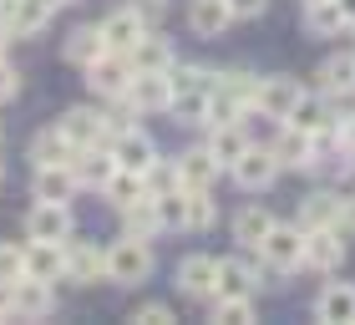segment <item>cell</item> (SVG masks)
I'll return each mask as SVG.
<instances>
[{
  "label": "cell",
  "instance_id": "1",
  "mask_svg": "<svg viewBox=\"0 0 355 325\" xmlns=\"http://www.w3.org/2000/svg\"><path fill=\"white\" fill-rule=\"evenodd\" d=\"M153 274V249H148V239H137V234H127L117 239L107 249V280L112 285H142Z\"/></svg>",
  "mask_w": 355,
  "mask_h": 325
},
{
  "label": "cell",
  "instance_id": "2",
  "mask_svg": "<svg viewBox=\"0 0 355 325\" xmlns=\"http://www.w3.org/2000/svg\"><path fill=\"white\" fill-rule=\"evenodd\" d=\"M254 254H259L269 269H284V274L300 269L304 265V229H300V224H279V219H274V229L259 239Z\"/></svg>",
  "mask_w": 355,
  "mask_h": 325
},
{
  "label": "cell",
  "instance_id": "3",
  "mask_svg": "<svg viewBox=\"0 0 355 325\" xmlns=\"http://www.w3.org/2000/svg\"><path fill=\"white\" fill-rule=\"evenodd\" d=\"M229 173H234V183H239V188L259 193V188H269V183H274V178H279L284 168H279V158H274V148H269V142H249V148H244V158H239Z\"/></svg>",
  "mask_w": 355,
  "mask_h": 325
},
{
  "label": "cell",
  "instance_id": "4",
  "mask_svg": "<svg viewBox=\"0 0 355 325\" xmlns=\"http://www.w3.org/2000/svg\"><path fill=\"white\" fill-rule=\"evenodd\" d=\"M127 81H132V56H122V51H102L96 61H87V87L96 97H117L127 92Z\"/></svg>",
  "mask_w": 355,
  "mask_h": 325
},
{
  "label": "cell",
  "instance_id": "5",
  "mask_svg": "<svg viewBox=\"0 0 355 325\" xmlns=\"http://www.w3.org/2000/svg\"><path fill=\"white\" fill-rule=\"evenodd\" d=\"M117 102H127L132 112H168L173 81H168V72H132V81H127V92Z\"/></svg>",
  "mask_w": 355,
  "mask_h": 325
},
{
  "label": "cell",
  "instance_id": "6",
  "mask_svg": "<svg viewBox=\"0 0 355 325\" xmlns=\"http://www.w3.org/2000/svg\"><path fill=\"white\" fill-rule=\"evenodd\" d=\"M304 265L320 274H335L345 265V229H304Z\"/></svg>",
  "mask_w": 355,
  "mask_h": 325
},
{
  "label": "cell",
  "instance_id": "7",
  "mask_svg": "<svg viewBox=\"0 0 355 325\" xmlns=\"http://www.w3.org/2000/svg\"><path fill=\"white\" fill-rule=\"evenodd\" d=\"M300 81L295 76H259V92H254V107H259V117H269V122H284L289 112H295V102H300Z\"/></svg>",
  "mask_w": 355,
  "mask_h": 325
},
{
  "label": "cell",
  "instance_id": "8",
  "mask_svg": "<svg viewBox=\"0 0 355 325\" xmlns=\"http://www.w3.org/2000/svg\"><path fill=\"white\" fill-rule=\"evenodd\" d=\"M6 305H10V315L15 320H41V315H51L56 310V300H51V285L46 280H15L10 290H6Z\"/></svg>",
  "mask_w": 355,
  "mask_h": 325
},
{
  "label": "cell",
  "instance_id": "9",
  "mask_svg": "<svg viewBox=\"0 0 355 325\" xmlns=\"http://www.w3.org/2000/svg\"><path fill=\"white\" fill-rule=\"evenodd\" d=\"M26 234H31V239H51V244H67V239H71V203L36 199V208L26 214Z\"/></svg>",
  "mask_w": 355,
  "mask_h": 325
},
{
  "label": "cell",
  "instance_id": "10",
  "mask_svg": "<svg viewBox=\"0 0 355 325\" xmlns=\"http://www.w3.org/2000/svg\"><path fill=\"white\" fill-rule=\"evenodd\" d=\"M112 158H117V168H132V173H148L157 162V142L142 133V127H122L117 138H112Z\"/></svg>",
  "mask_w": 355,
  "mask_h": 325
},
{
  "label": "cell",
  "instance_id": "11",
  "mask_svg": "<svg viewBox=\"0 0 355 325\" xmlns=\"http://www.w3.org/2000/svg\"><path fill=\"white\" fill-rule=\"evenodd\" d=\"M274 158H279V168H295V173H315V138L300 133V127L279 122V138L269 142Z\"/></svg>",
  "mask_w": 355,
  "mask_h": 325
},
{
  "label": "cell",
  "instance_id": "12",
  "mask_svg": "<svg viewBox=\"0 0 355 325\" xmlns=\"http://www.w3.org/2000/svg\"><path fill=\"white\" fill-rule=\"evenodd\" d=\"M26 274L31 280H67V244H51V239H31L26 244Z\"/></svg>",
  "mask_w": 355,
  "mask_h": 325
},
{
  "label": "cell",
  "instance_id": "13",
  "mask_svg": "<svg viewBox=\"0 0 355 325\" xmlns=\"http://www.w3.org/2000/svg\"><path fill=\"white\" fill-rule=\"evenodd\" d=\"M214 280H218V259L214 254H188L178 265V290L188 300H214Z\"/></svg>",
  "mask_w": 355,
  "mask_h": 325
},
{
  "label": "cell",
  "instance_id": "14",
  "mask_svg": "<svg viewBox=\"0 0 355 325\" xmlns=\"http://www.w3.org/2000/svg\"><path fill=\"white\" fill-rule=\"evenodd\" d=\"M102 36H107V51H122V56H132V46L148 36V21L132 10V6H122V10H112L107 21H102Z\"/></svg>",
  "mask_w": 355,
  "mask_h": 325
},
{
  "label": "cell",
  "instance_id": "15",
  "mask_svg": "<svg viewBox=\"0 0 355 325\" xmlns=\"http://www.w3.org/2000/svg\"><path fill=\"white\" fill-rule=\"evenodd\" d=\"M249 127H244V117H239V122H218V127H208V142H203V148L208 153H214V162H218V168H234V162L239 158H244V148H249Z\"/></svg>",
  "mask_w": 355,
  "mask_h": 325
},
{
  "label": "cell",
  "instance_id": "16",
  "mask_svg": "<svg viewBox=\"0 0 355 325\" xmlns=\"http://www.w3.org/2000/svg\"><path fill=\"white\" fill-rule=\"evenodd\" d=\"M229 21H234L229 0H188V31H193V36L218 41L223 31H229Z\"/></svg>",
  "mask_w": 355,
  "mask_h": 325
},
{
  "label": "cell",
  "instance_id": "17",
  "mask_svg": "<svg viewBox=\"0 0 355 325\" xmlns=\"http://www.w3.org/2000/svg\"><path fill=\"white\" fill-rule=\"evenodd\" d=\"M315 92H325L330 102H335V97H350V92H355V51H340V56H325V61H320Z\"/></svg>",
  "mask_w": 355,
  "mask_h": 325
},
{
  "label": "cell",
  "instance_id": "18",
  "mask_svg": "<svg viewBox=\"0 0 355 325\" xmlns=\"http://www.w3.org/2000/svg\"><path fill=\"white\" fill-rule=\"evenodd\" d=\"M340 193L335 188H315V193H304L300 199V229H335L340 224Z\"/></svg>",
  "mask_w": 355,
  "mask_h": 325
},
{
  "label": "cell",
  "instance_id": "19",
  "mask_svg": "<svg viewBox=\"0 0 355 325\" xmlns=\"http://www.w3.org/2000/svg\"><path fill=\"white\" fill-rule=\"evenodd\" d=\"M315 320H325V325H355V285L335 280V285L320 290V300H315Z\"/></svg>",
  "mask_w": 355,
  "mask_h": 325
},
{
  "label": "cell",
  "instance_id": "20",
  "mask_svg": "<svg viewBox=\"0 0 355 325\" xmlns=\"http://www.w3.org/2000/svg\"><path fill=\"white\" fill-rule=\"evenodd\" d=\"M82 188V178H76L71 162H46L36 168V199H51V203H71V193Z\"/></svg>",
  "mask_w": 355,
  "mask_h": 325
},
{
  "label": "cell",
  "instance_id": "21",
  "mask_svg": "<svg viewBox=\"0 0 355 325\" xmlns=\"http://www.w3.org/2000/svg\"><path fill=\"white\" fill-rule=\"evenodd\" d=\"M61 133H67L76 148H96V142H107V117L96 107H71L67 117H61Z\"/></svg>",
  "mask_w": 355,
  "mask_h": 325
},
{
  "label": "cell",
  "instance_id": "22",
  "mask_svg": "<svg viewBox=\"0 0 355 325\" xmlns=\"http://www.w3.org/2000/svg\"><path fill=\"white\" fill-rule=\"evenodd\" d=\"M51 15H56V0H15L6 26H10V36H41L51 26Z\"/></svg>",
  "mask_w": 355,
  "mask_h": 325
},
{
  "label": "cell",
  "instance_id": "23",
  "mask_svg": "<svg viewBox=\"0 0 355 325\" xmlns=\"http://www.w3.org/2000/svg\"><path fill=\"white\" fill-rule=\"evenodd\" d=\"M67 274L76 285H96L107 280V249H96V244H67Z\"/></svg>",
  "mask_w": 355,
  "mask_h": 325
},
{
  "label": "cell",
  "instance_id": "24",
  "mask_svg": "<svg viewBox=\"0 0 355 325\" xmlns=\"http://www.w3.org/2000/svg\"><path fill=\"white\" fill-rule=\"evenodd\" d=\"M71 168H76V178H82V188H96V193H102L107 178L117 173V158H112V148L102 153V142H96V148H76Z\"/></svg>",
  "mask_w": 355,
  "mask_h": 325
},
{
  "label": "cell",
  "instance_id": "25",
  "mask_svg": "<svg viewBox=\"0 0 355 325\" xmlns=\"http://www.w3.org/2000/svg\"><path fill=\"white\" fill-rule=\"evenodd\" d=\"M289 127H300V133H320V127H330V122H340V117H335V112H330V97L325 92H300V102H295V112H289V117H284Z\"/></svg>",
  "mask_w": 355,
  "mask_h": 325
},
{
  "label": "cell",
  "instance_id": "26",
  "mask_svg": "<svg viewBox=\"0 0 355 325\" xmlns=\"http://www.w3.org/2000/svg\"><path fill=\"white\" fill-rule=\"evenodd\" d=\"M350 21H345V10L335 6V0H320V6H304V36H315V41H330V36H345Z\"/></svg>",
  "mask_w": 355,
  "mask_h": 325
},
{
  "label": "cell",
  "instance_id": "27",
  "mask_svg": "<svg viewBox=\"0 0 355 325\" xmlns=\"http://www.w3.org/2000/svg\"><path fill=\"white\" fill-rule=\"evenodd\" d=\"M71 158H76V142L61 133V122L31 138V162H36V168H46V162H71Z\"/></svg>",
  "mask_w": 355,
  "mask_h": 325
},
{
  "label": "cell",
  "instance_id": "28",
  "mask_svg": "<svg viewBox=\"0 0 355 325\" xmlns=\"http://www.w3.org/2000/svg\"><path fill=\"white\" fill-rule=\"evenodd\" d=\"M218 173H223V168L214 162V153H208V148H188L183 158H178V183H183V188H208Z\"/></svg>",
  "mask_w": 355,
  "mask_h": 325
},
{
  "label": "cell",
  "instance_id": "29",
  "mask_svg": "<svg viewBox=\"0 0 355 325\" xmlns=\"http://www.w3.org/2000/svg\"><path fill=\"white\" fill-rule=\"evenodd\" d=\"M269 229H274V214H269L264 203H244V208L234 214V239L244 244V249H259V239H264Z\"/></svg>",
  "mask_w": 355,
  "mask_h": 325
},
{
  "label": "cell",
  "instance_id": "30",
  "mask_svg": "<svg viewBox=\"0 0 355 325\" xmlns=\"http://www.w3.org/2000/svg\"><path fill=\"white\" fill-rule=\"evenodd\" d=\"M122 224H127V234H137V239H153V234H163V219H157V199H153V193L132 199V203L122 208Z\"/></svg>",
  "mask_w": 355,
  "mask_h": 325
},
{
  "label": "cell",
  "instance_id": "31",
  "mask_svg": "<svg viewBox=\"0 0 355 325\" xmlns=\"http://www.w3.org/2000/svg\"><path fill=\"white\" fill-rule=\"evenodd\" d=\"M173 61H178V56H173L168 36H153V31H148V36L132 46V72H168Z\"/></svg>",
  "mask_w": 355,
  "mask_h": 325
},
{
  "label": "cell",
  "instance_id": "32",
  "mask_svg": "<svg viewBox=\"0 0 355 325\" xmlns=\"http://www.w3.org/2000/svg\"><path fill=\"white\" fill-rule=\"evenodd\" d=\"M142 193H148V178H142V173H132V168H117V173L107 178L102 199H107L112 208H127L132 199H142Z\"/></svg>",
  "mask_w": 355,
  "mask_h": 325
},
{
  "label": "cell",
  "instance_id": "33",
  "mask_svg": "<svg viewBox=\"0 0 355 325\" xmlns=\"http://www.w3.org/2000/svg\"><path fill=\"white\" fill-rule=\"evenodd\" d=\"M102 51H107V36H102V26H76L71 36H67V61H76V67L96 61Z\"/></svg>",
  "mask_w": 355,
  "mask_h": 325
},
{
  "label": "cell",
  "instance_id": "34",
  "mask_svg": "<svg viewBox=\"0 0 355 325\" xmlns=\"http://www.w3.org/2000/svg\"><path fill=\"white\" fill-rule=\"evenodd\" d=\"M218 203L208 199V188H188V229H214Z\"/></svg>",
  "mask_w": 355,
  "mask_h": 325
},
{
  "label": "cell",
  "instance_id": "35",
  "mask_svg": "<svg viewBox=\"0 0 355 325\" xmlns=\"http://www.w3.org/2000/svg\"><path fill=\"white\" fill-rule=\"evenodd\" d=\"M214 320H229V325H249V320H259V310H254V295L214 300Z\"/></svg>",
  "mask_w": 355,
  "mask_h": 325
},
{
  "label": "cell",
  "instance_id": "36",
  "mask_svg": "<svg viewBox=\"0 0 355 325\" xmlns=\"http://www.w3.org/2000/svg\"><path fill=\"white\" fill-rule=\"evenodd\" d=\"M15 280H26V249L0 244V290H10Z\"/></svg>",
  "mask_w": 355,
  "mask_h": 325
},
{
  "label": "cell",
  "instance_id": "37",
  "mask_svg": "<svg viewBox=\"0 0 355 325\" xmlns=\"http://www.w3.org/2000/svg\"><path fill=\"white\" fill-rule=\"evenodd\" d=\"M142 178H148V193H168V188H183V183H178V162H153V168L142 173Z\"/></svg>",
  "mask_w": 355,
  "mask_h": 325
},
{
  "label": "cell",
  "instance_id": "38",
  "mask_svg": "<svg viewBox=\"0 0 355 325\" xmlns=\"http://www.w3.org/2000/svg\"><path fill=\"white\" fill-rule=\"evenodd\" d=\"M132 320L137 325H168L173 310H168V305H157V300H148V305H137V310H132Z\"/></svg>",
  "mask_w": 355,
  "mask_h": 325
},
{
  "label": "cell",
  "instance_id": "39",
  "mask_svg": "<svg viewBox=\"0 0 355 325\" xmlns=\"http://www.w3.org/2000/svg\"><path fill=\"white\" fill-rule=\"evenodd\" d=\"M15 92H21V72H15V67H10V61H6V56H0V102H10V97H15Z\"/></svg>",
  "mask_w": 355,
  "mask_h": 325
},
{
  "label": "cell",
  "instance_id": "40",
  "mask_svg": "<svg viewBox=\"0 0 355 325\" xmlns=\"http://www.w3.org/2000/svg\"><path fill=\"white\" fill-rule=\"evenodd\" d=\"M229 10H234V21H254V15L269 10V0H229Z\"/></svg>",
  "mask_w": 355,
  "mask_h": 325
},
{
  "label": "cell",
  "instance_id": "41",
  "mask_svg": "<svg viewBox=\"0 0 355 325\" xmlns=\"http://www.w3.org/2000/svg\"><path fill=\"white\" fill-rule=\"evenodd\" d=\"M132 10L142 15V21H163V10H168V0H132Z\"/></svg>",
  "mask_w": 355,
  "mask_h": 325
},
{
  "label": "cell",
  "instance_id": "42",
  "mask_svg": "<svg viewBox=\"0 0 355 325\" xmlns=\"http://www.w3.org/2000/svg\"><path fill=\"white\" fill-rule=\"evenodd\" d=\"M340 229H345V234H355V199H345V203H340Z\"/></svg>",
  "mask_w": 355,
  "mask_h": 325
},
{
  "label": "cell",
  "instance_id": "43",
  "mask_svg": "<svg viewBox=\"0 0 355 325\" xmlns=\"http://www.w3.org/2000/svg\"><path fill=\"white\" fill-rule=\"evenodd\" d=\"M10 41H15V36H10V26L0 21V56H6V46H10Z\"/></svg>",
  "mask_w": 355,
  "mask_h": 325
},
{
  "label": "cell",
  "instance_id": "44",
  "mask_svg": "<svg viewBox=\"0 0 355 325\" xmlns=\"http://www.w3.org/2000/svg\"><path fill=\"white\" fill-rule=\"evenodd\" d=\"M335 6H340V10H345V21L355 26V0H335Z\"/></svg>",
  "mask_w": 355,
  "mask_h": 325
},
{
  "label": "cell",
  "instance_id": "45",
  "mask_svg": "<svg viewBox=\"0 0 355 325\" xmlns=\"http://www.w3.org/2000/svg\"><path fill=\"white\" fill-rule=\"evenodd\" d=\"M340 127H345V142H350V148H355V117H350V122L340 117Z\"/></svg>",
  "mask_w": 355,
  "mask_h": 325
},
{
  "label": "cell",
  "instance_id": "46",
  "mask_svg": "<svg viewBox=\"0 0 355 325\" xmlns=\"http://www.w3.org/2000/svg\"><path fill=\"white\" fill-rule=\"evenodd\" d=\"M10 6H15V0H0V21H6V15H10Z\"/></svg>",
  "mask_w": 355,
  "mask_h": 325
},
{
  "label": "cell",
  "instance_id": "47",
  "mask_svg": "<svg viewBox=\"0 0 355 325\" xmlns=\"http://www.w3.org/2000/svg\"><path fill=\"white\" fill-rule=\"evenodd\" d=\"M0 315H10V305H6V295H0Z\"/></svg>",
  "mask_w": 355,
  "mask_h": 325
},
{
  "label": "cell",
  "instance_id": "48",
  "mask_svg": "<svg viewBox=\"0 0 355 325\" xmlns=\"http://www.w3.org/2000/svg\"><path fill=\"white\" fill-rule=\"evenodd\" d=\"M0 183H6V162H0Z\"/></svg>",
  "mask_w": 355,
  "mask_h": 325
},
{
  "label": "cell",
  "instance_id": "49",
  "mask_svg": "<svg viewBox=\"0 0 355 325\" xmlns=\"http://www.w3.org/2000/svg\"><path fill=\"white\" fill-rule=\"evenodd\" d=\"M304 6H320V0H304Z\"/></svg>",
  "mask_w": 355,
  "mask_h": 325
},
{
  "label": "cell",
  "instance_id": "50",
  "mask_svg": "<svg viewBox=\"0 0 355 325\" xmlns=\"http://www.w3.org/2000/svg\"><path fill=\"white\" fill-rule=\"evenodd\" d=\"M56 6H71V0H56Z\"/></svg>",
  "mask_w": 355,
  "mask_h": 325
},
{
  "label": "cell",
  "instance_id": "51",
  "mask_svg": "<svg viewBox=\"0 0 355 325\" xmlns=\"http://www.w3.org/2000/svg\"><path fill=\"white\" fill-rule=\"evenodd\" d=\"M350 31H355V26H350Z\"/></svg>",
  "mask_w": 355,
  "mask_h": 325
}]
</instances>
